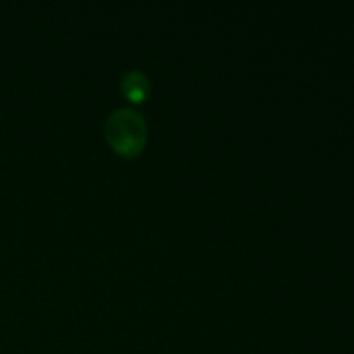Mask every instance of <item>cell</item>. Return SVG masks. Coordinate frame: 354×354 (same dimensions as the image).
Listing matches in <instances>:
<instances>
[{
	"label": "cell",
	"instance_id": "cell-1",
	"mask_svg": "<svg viewBox=\"0 0 354 354\" xmlns=\"http://www.w3.org/2000/svg\"><path fill=\"white\" fill-rule=\"evenodd\" d=\"M106 138L121 156H137L147 142L145 118L133 107L114 109L106 120Z\"/></svg>",
	"mask_w": 354,
	"mask_h": 354
},
{
	"label": "cell",
	"instance_id": "cell-2",
	"mask_svg": "<svg viewBox=\"0 0 354 354\" xmlns=\"http://www.w3.org/2000/svg\"><path fill=\"white\" fill-rule=\"evenodd\" d=\"M120 88L124 93V97L130 99L131 102H142L151 92V80L145 73L138 71V69H131V71L123 75Z\"/></svg>",
	"mask_w": 354,
	"mask_h": 354
}]
</instances>
